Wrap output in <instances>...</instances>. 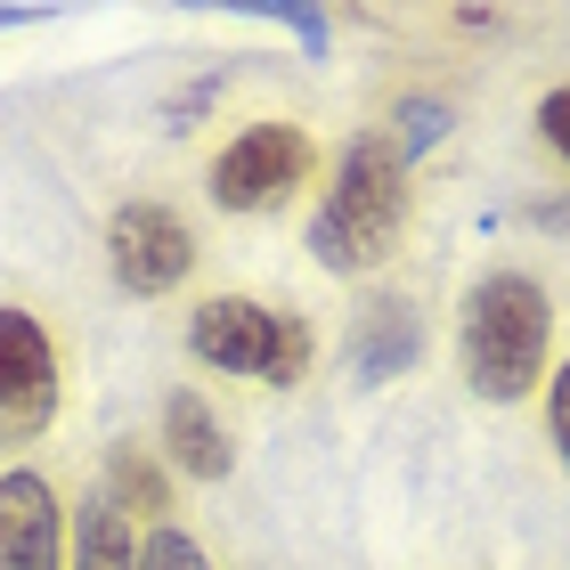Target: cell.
<instances>
[{
    "label": "cell",
    "instance_id": "obj_18",
    "mask_svg": "<svg viewBox=\"0 0 570 570\" xmlns=\"http://www.w3.org/2000/svg\"><path fill=\"white\" fill-rule=\"evenodd\" d=\"M0 24H24V9H0Z\"/></svg>",
    "mask_w": 570,
    "mask_h": 570
},
{
    "label": "cell",
    "instance_id": "obj_12",
    "mask_svg": "<svg viewBox=\"0 0 570 570\" xmlns=\"http://www.w3.org/2000/svg\"><path fill=\"white\" fill-rule=\"evenodd\" d=\"M449 131V98H432V90H416V98H400V131H392V147L416 164V155Z\"/></svg>",
    "mask_w": 570,
    "mask_h": 570
},
{
    "label": "cell",
    "instance_id": "obj_1",
    "mask_svg": "<svg viewBox=\"0 0 570 570\" xmlns=\"http://www.w3.org/2000/svg\"><path fill=\"white\" fill-rule=\"evenodd\" d=\"M407 220H416V171H407V155L392 147V131H358L334 155V179L302 228V253L326 277H375L383 262H400Z\"/></svg>",
    "mask_w": 570,
    "mask_h": 570
},
{
    "label": "cell",
    "instance_id": "obj_3",
    "mask_svg": "<svg viewBox=\"0 0 570 570\" xmlns=\"http://www.w3.org/2000/svg\"><path fill=\"white\" fill-rule=\"evenodd\" d=\"M188 358L213 375L262 383V392H294L318 367V326L294 302H262V294H204L188 309Z\"/></svg>",
    "mask_w": 570,
    "mask_h": 570
},
{
    "label": "cell",
    "instance_id": "obj_16",
    "mask_svg": "<svg viewBox=\"0 0 570 570\" xmlns=\"http://www.w3.org/2000/svg\"><path fill=\"white\" fill-rule=\"evenodd\" d=\"M277 24L294 33L309 58H326V41H334V24H326V9H277Z\"/></svg>",
    "mask_w": 570,
    "mask_h": 570
},
{
    "label": "cell",
    "instance_id": "obj_10",
    "mask_svg": "<svg viewBox=\"0 0 570 570\" xmlns=\"http://www.w3.org/2000/svg\"><path fill=\"white\" fill-rule=\"evenodd\" d=\"M107 505L131 530H164L171 505H179V473L164 464V449H147L139 432H122L115 449H107Z\"/></svg>",
    "mask_w": 570,
    "mask_h": 570
},
{
    "label": "cell",
    "instance_id": "obj_11",
    "mask_svg": "<svg viewBox=\"0 0 570 570\" xmlns=\"http://www.w3.org/2000/svg\"><path fill=\"white\" fill-rule=\"evenodd\" d=\"M66 570H139V530L122 522L107 505V489L98 498L73 505V538H66Z\"/></svg>",
    "mask_w": 570,
    "mask_h": 570
},
{
    "label": "cell",
    "instance_id": "obj_2",
    "mask_svg": "<svg viewBox=\"0 0 570 570\" xmlns=\"http://www.w3.org/2000/svg\"><path fill=\"white\" fill-rule=\"evenodd\" d=\"M554 294L530 269H489L456 302V375L489 407L530 400L554 375Z\"/></svg>",
    "mask_w": 570,
    "mask_h": 570
},
{
    "label": "cell",
    "instance_id": "obj_9",
    "mask_svg": "<svg viewBox=\"0 0 570 570\" xmlns=\"http://www.w3.org/2000/svg\"><path fill=\"white\" fill-rule=\"evenodd\" d=\"M164 464L179 481H228V464H237V449H228V424L213 416V400L196 392V383H179V392L164 400Z\"/></svg>",
    "mask_w": 570,
    "mask_h": 570
},
{
    "label": "cell",
    "instance_id": "obj_15",
    "mask_svg": "<svg viewBox=\"0 0 570 570\" xmlns=\"http://www.w3.org/2000/svg\"><path fill=\"white\" fill-rule=\"evenodd\" d=\"M538 139H547V147L562 155V164H570V82L538 98Z\"/></svg>",
    "mask_w": 570,
    "mask_h": 570
},
{
    "label": "cell",
    "instance_id": "obj_4",
    "mask_svg": "<svg viewBox=\"0 0 570 570\" xmlns=\"http://www.w3.org/2000/svg\"><path fill=\"white\" fill-rule=\"evenodd\" d=\"M309 179H318V139H309V122L262 115V122H245L237 139L213 147L204 196H213L220 213H237V220H262V213H285Z\"/></svg>",
    "mask_w": 570,
    "mask_h": 570
},
{
    "label": "cell",
    "instance_id": "obj_13",
    "mask_svg": "<svg viewBox=\"0 0 570 570\" xmlns=\"http://www.w3.org/2000/svg\"><path fill=\"white\" fill-rule=\"evenodd\" d=\"M139 570H213V554L179 522H164V530H139Z\"/></svg>",
    "mask_w": 570,
    "mask_h": 570
},
{
    "label": "cell",
    "instance_id": "obj_14",
    "mask_svg": "<svg viewBox=\"0 0 570 570\" xmlns=\"http://www.w3.org/2000/svg\"><path fill=\"white\" fill-rule=\"evenodd\" d=\"M547 440L570 473V358H554V375H547Z\"/></svg>",
    "mask_w": 570,
    "mask_h": 570
},
{
    "label": "cell",
    "instance_id": "obj_5",
    "mask_svg": "<svg viewBox=\"0 0 570 570\" xmlns=\"http://www.w3.org/2000/svg\"><path fill=\"white\" fill-rule=\"evenodd\" d=\"M196 228H188V213L179 204H164V196H131V204H115V220H107V269H115V285L131 302H164V294H179V285L196 277Z\"/></svg>",
    "mask_w": 570,
    "mask_h": 570
},
{
    "label": "cell",
    "instance_id": "obj_6",
    "mask_svg": "<svg viewBox=\"0 0 570 570\" xmlns=\"http://www.w3.org/2000/svg\"><path fill=\"white\" fill-rule=\"evenodd\" d=\"M58 400H66V358L49 318L24 302H0V440L9 449L41 440L58 424Z\"/></svg>",
    "mask_w": 570,
    "mask_h": 570
},
{
    "label": "cell",
    "instance_id": "obj_7",
    "mask_svg": "<svg viewBox=\"0 0 570 570\" xmlns=\"http://www.w3.org/2000/svg\"><path fill=\"white\" fill-rule=\"evenodd\" d=\"M66 538H73V513L58 505L49 473L9 464L0 473V570H66Z\"/></svg>",
    "mask_w": 570,
    "mask_h": 570
},
{
    "label": "cell",
    "instance_id": "obj_17",
    "mask_svg": "<svg viewBox=\"0 0 570 570\" xmlns=\"http://www.w3.org/2000/svg\"><path fill=\"white\" fill-rule=\"evenodd\" d=\"M530 220H538V228H562V237H570V204H530Z\"/></svg>",
    "mask_w": 570,
    "mask_h": 570
},
{
    "label": "cell",
    "instance_id": "obj_8",
    "mask_svg": "<svg viewBox=\"0 0 570 570\" xmlns=\"http://www.w3.org/2000/svg\"><path fill=\"white\" fill-rule=\"evenodd\" d=\"M416 358H424V309L407 294H375L367 318L351 326V375L367 383V392H383V383H400Z\"/></svg>",
    "mask_w": 570,
    "mask_h": 570
}]
</instances>
